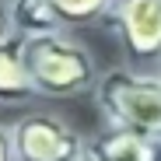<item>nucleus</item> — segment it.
<instances>
[{"label":"nucleus","instance_id":"obj_9","mask_svg":"<svg viewBox=\"0 0 161 161\" xmlns=\"http://www.w3.org/2000/svg\"><path fill=\"white\" fill-rule=\"evenodd\" d=\"M11 32H14V25H11V7H7V0H0V42H4Z\"/></svg>","mask_w":161,"mask_h":161},{"label":"nucleus","instance_id":"obj_5","mask_svg":"<svg viewBox=\"0 0 161 161\" xmlns=\"http://www.w3.org/2000/svg\"><path fill=\"white\" fill-rule=\"evenodd\" d=\"M25 35L11 32L0 42V105H25L35 98L28 56H25Z\"/></svg>","mask_w":161,"mask_h":161},{"label":"nucleus","instance_id":"obj_8","mask_svg":"<svg viewBox=\"0 0 161 161\" xmlns=\"http://www.w3.org/2000/svg\"><path fill=\"white\" fill-rule=\"evenodd\" d=\"M63 28H80V25H95V21H105L112 0H53Z\"/></svg>","mask_w":161,"mask_h":161},{"label":"nucleus","instance_id":"obj_4","mask_svg":"<svg viewBox=\"0 0 161 161\" xmlns=\"http://www.w3.org/2000/svg\"><path fill=\"white\" fill-rule=\"evenodd\" d=\"M7 130L14 161H80L88 147V137L56 112H25Z\"/></svg>","mask_w":161,"mask_h":161},{"label":"nucleus","instance_id":"obj_10","mask_svg":"<svg viewBox=\"0 0 161 161\" xmlns=\"http://www.w3.org/2000/svg\"><path fill=\"white\" fill-rule=\"evenodd\" d=\"M0 161H14L11 158V130L0 126Z\"/></svg>","mask_w":161,"mask_h":161},{"label":"nucleus","instance_id":"obj_3","mask_svg":"<svg viewBox=\"0 0 161 161\" xmlns=\"http://www.w3.org/2000/svg\"><path fill=\"white\" fill-rule=\"evenodd\" d=\"M105 25L119 39L130 70L151 74L161 63V0H112Z\"/></svg>","mask_w":161,"mask_h":161},{"label":"nucleus","instance_id":"obj_1","mask_svg":"<svg viewBox=\"0 0 161 161\" xmlns=\"http://www.w3.org/2000/svg\"><path fill=\"white\" fill-rule=\"evenodd\" d=\"M25 56H28L35 95H46V98L95 95L102 80L91 49L84 42H77L67 28L49 32V35H32L25 42Z\"/></svg>","mask_w":161,"mask_h":161},{"label":"nucleus","instance_id":"obj_6","mask_svg":"<svg viewBox=\"0 0 161 161\" xmlns=\"http://www.w3.org/2000/svg\"><path fill=\"white\" fill-rule=\"evenodd\" d=\"M158 151H161V144H151L144 137H133V133L105 126L98 137L88 140L80 161H161Z\"/></svg>","mask_w":161,"mask_h":161},{"label":"nucleus","instance_id":"obj_2","mask_svg":"<svg viewBox=\"0 0 161 161\" xmlns=\"http://www.w3.org/2000/svg\"><path fill=\"white\" fill-rule=\"evenodd\" d=\"M95 105L105 126L161 144V74H140L130 67L105 70L95 88Z\"/></svg>","mask_w":161,"mask_h":161},{"label":"nucleus","instance_id":"obj_7","mask_svg":"<svg viewBox=\"0 0 161 161\" xmlns=\"http://www.w3.org/2000/svg\"><path fill=\"white\" fill-rule=\"evenodd\" d=\"M11 7V25L14 32L32 39V35H49V32H63V21L53 7V0H7Z\"/></svg>","mask_w":161,"mask_h":161}]
</instances>
